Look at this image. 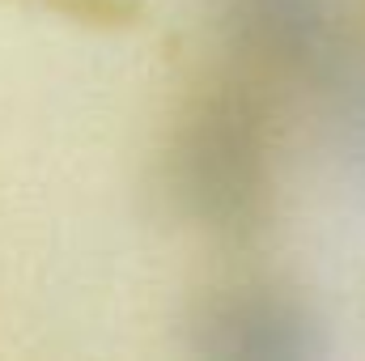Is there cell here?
<instances>
[{"instance_id":"6da1fadb","label":"cell","mask_w":365,"mask_h":361,"mask_svg":"<svg viewBox=\"0 0 365 361\" xmlns=\"http://www.w3.org/2000/svg\"><path fill=\"white\" fill-rule=\"evenodd\" d=\"M170 191L204 230H251L272 195V123L268 106L242 86L204 93L175 132Z\"/></svg>"},{"instance_id":"7a4b0ae2","label":"cell","mask_w":365,"mask_h":361,"mask_svg":"<svg viewBox=\"0 0 365 361\" xmlns=\"http://www.w3.org/2000/svg\"><path fill=\"white\" fill-rule=\"evenodd\" d=\"M319 323L310 310L280 293L242 285L217 293L195 319V345L204 357L230 361H302L319 349Z\"/></svg>"},{"instance_id":"3957f363","label":"cell","mask_w":365,"mask_h":361,"mask_svg":"<svg viewBox=\"0 0 365 361\" xmlns=\"http://www.w3.org/2000/svg\"><path fill=\"white\" fill-rule=\"evenodd\" d=\"M230 39L280 73H319L336 60V30L327 0H230Z\"/></svg>"}]
</instances>
